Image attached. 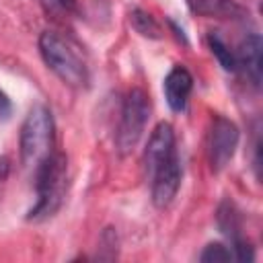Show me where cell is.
<instances>
[{"label":"cell","instance_id":"obj_1","mask_svg":"<svg viewBox=\"0 0 263 263\" xmlns=\"http://www.w3.org/2000/svg\"><path fill=\"white\" fill-rule=\"evenodd\" d=\"M35 191H37V199L33 203V208L29 210V220L33 222H41L51 218L64 197H66V189H68V158L64 152L53 150L35 171Z\"/></svg>","mask_w":263,"mask_h":263},{"label":"cell","instance_id":"obj_2","mask_svg":"<svg viewBox=\"0 0 263 263\" xmlns=\"http://www.w3.org/2000/svg\"><path fill=\"white\" fill-rule=\"evenodd\" d=\"M21 162L25 168H37L55 150V123L45 105H33L21 125L18 136Z\"/></svg>","mask_w":263,"mask_h":263},{"label":"cell","instance_id":"obj_3","mask_svg":"<svg viewBox=\"0 0 263 263\" xmlns=\"http://www.w3.org/2000/svg\"><path fill=\"white\" fill-rule=\"evenodd\" d=\"M39 53L45 66L72 88H84L88 82V68L80 53L58 31H43L39 37Z\"/></svg>","mask_w":263,"mask_h":263},{"label":"cell","instance_id":"obj_4","mask_svg":"<svg viewBox=\"0 0 263 263\" xmlns=\"http://www.w3.org/2000/svg\"><path fill=\"white\" fill-rule=\"evenodd\" d=\"M148 115H150L148 95L142 88H132L123 99L121 117H119L117 134H115V146L121 156L129 154L138 146V142L146 129Z\"/></svg>","mask_w":263,"mask_h":263},{"label":"cell","instance_id":"obj_5","mask_svg":"<svg viewBox=\"0 0 263 263\" xmlns=\"http://www.w3.org/2000/svg\"><path fill=\"white\" fill-rule=\"evenodd\" d=\"M238 127L234 121L216 115L210 127V140H208V156L214 173H220L222 168L228 166L232 160L236 148H238Z\"/></svg>","mask_w":263,"mask_h":263},{"label":"cell","instance_id":"obj_6","mask_svg":"<svg viewBox=\"0 0 263 263\" xmlns=\"http://www.w3.org/2000/svg\"><path fill=\"white\" fill-rule=\"evenodd\" d=\"M150 193H152V203L156 208H168L173 199L179 193L181 187V160L179 154L168 158L164 164H160L150 177Z\"/></svg>","mask_w":263,"mask_h":263},{"label":"cell","instance_id":"obj_7","mask_svg":"<svg viewBox=\"0 0 263 263\" xmlns=\"http://www.w3.org/2000/svg\"><path fill=\"white\" fill-rule=\"evenodd\" d=\"M177 154V146H175V129L168 121H160L150 138H148V144H146V150H144V158H142V164H144V171H146V177H150L160 164H164L168 158H173Z\"/></svg>","mask_w":263,"mask_h":263},{"label":"cell","instance_id":"obj_8","mask_svg":"<svg viewBox=\"0 0 263 263\" xmlns=\"http://www.w3.org/2000/svg\"><path fill=\"white\" fill-rule=\"evenodd\" d=\"M162 90H164V99L168 103V107L175 113L185 111L191 90H193V76L185 66H175L171 68V72L164 76L162 82Z\"/></svg>","mask_w":263,"mask_h":263},{"label":"cell","instance_id":"obj_9","mask_svg":"<svg viewBox=\"0 0 263 263\" xmlns=\"http://www.w3.org/2000/svg\"><path fill=\"white\" fill-rule=\"evenodd\" d=\"M261 37L257 33H251L247 35V39L240 41L238 49L234 51L236 70L242 68L253 86H259L261 82Z\"/></svg>","mask_w":263,"mask_h":263},{"label":"cell","instance_id":"obj_10","mask_svg":"<svg viewBox=\"0 0 263 263\" xmlns=\"http://www.w3.org/2000/svg\"><path fill=\"white\" fill-rule=\"evenodd\" d=\"M208 45H210L214 58L220 62V66H222L226 72H234V70H236V55H234V51L228 47V43H226L216 31H212V33L208 35Z\"/></svg>","mask_w":263,"mask_h":263},{"label":"cell","instance_id":"obj_11","mask_svg":"<svg viewBox=\"0 0 263 263\" xmlns=\"http://www.w3.org/2000/svg\"><path fill=\"white\" fill-rule=\"evenodd\" d=\"M129 23L132 27L142 35V37H150V39H158L160 37V27L158 23L152 18L150 12L142 10V8H134L129 12Z\"/></svg>","mask_w":263,"mask_h":263},{"label":"cell","instance_id":"obj_12","mask_svg":"<svg viewBox=\"0 0 263 263\" xmlns=\"http://www.w3.org/2000/svg\"><path fill=\"white\" fill-rule=\"evenodd\" d=\"M232 259L234 257H232L230 247H224L220 242L208 245L199 255V261H203V263H226V261H232Z\"/></svg>","mask_w":263,"mask_h":263},{"label":"cell","instance_id":"obj_13","mask_svg":"<svg viewBox=\"0 0 263 263\" xmlns=\"http://www.w3.org/2000/svg\"><path fill=\"white\" fill-rule=\"evenodd\" d=\"M39 2L47 10H53V12H68L74 6V0H39Z\"/></svg>","mask_w":263,"mask_h":263},{"label":"cell","instance_id":"obj_14","mask_svg":"<svg viewBox=\"0 0 263 263\" xmlns=\"http://www.w3.org/2000/svg\"><path fill=\"white\" fill-rule=\"evenodd\" d=\"M10 111H12V105H10L8 97L0 90V119H8L10 117Z\"/></svg>","mask_w":263,"mask_h":263},{"label":"cell","instance_id":"obj_15","mask_svg":"<svg viewBox=\"0 0 263 263\" xmlns=\"http://www.w3.org/2000/svg\"><path fill=\"white\" fill-rule=\"evenodd\" d=\"M6 173H8V158H0V181L6 179Z\"/></svg>","mask_w":263,"mask_h":263}]
</instances>
